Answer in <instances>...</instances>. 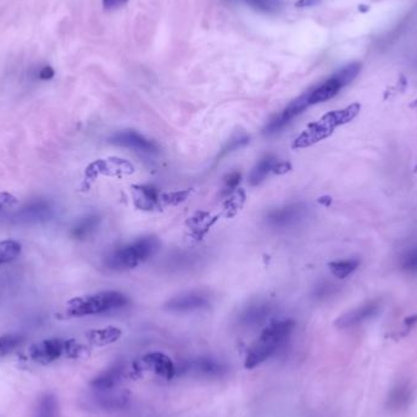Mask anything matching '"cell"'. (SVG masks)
<instances>
[{
    "instance_id": "6da1fadb",
    "label": "cell",
    "mask_w": 417,
    "mask_h": 417,
    "mask_svg": "<svg viewBox=\"0 0 417 417\" xmlns=\"http://www.w3.org/2000/svg\"><path fill=\"white\" fill-rule=\"evenodd\" d=\"M296 323L291 320L275 322L264 330L262 336L259 337L254 346L246 355L244 366L248 370H253L255 367L260 366L262 362L266 361L267 359L276 352L277 349L286 342L288 337L291 336L294 330Z\"/></svg>"
},
{
    "instance_id": "7a4b0ae2",
    "label": "cell",
    "mask_w": 417,
    "mask_h": 417,
    "mask_svg": "<svg viewBox=\"0 0 417 417\" xmlns=\"http://www.w3.org/2000/svg\"><path fill=\"white\" fill-rule=\"evenodd\" d=\"M128 299L120 291H101L93 296H85L67 303L66 312L71 317L99 315L126 307Z\"/></svg>"
},
{
    "instance_id": "3957f363",
    "label": "cell",
    "mask_w": 417,
    "mask_h": 417,
    "mask_svg": "<svg viewBox=\"0 0 417 417\" xmlns=\"http://www.w3.org/2000/svg\"><path fill=\"white\" fill-rule=\"evenodd\" d=\"M159 248V241L155 238L146 237L131 244L120 246L111 252L105 259L106 266L111 270L122 271L138 266L155 254Z\"/></svg>"
},
{
    "instance_id": "277c9868",
    "label": "cell",
    "mask_w": 417,
    "mask_h": 417,
    "mask_svg": "<svg viewBox=\"0 0 417 417\" xmlns=\"http://www.w3.org/2000/svg\"><path fill=\"white\" fill-rule=\"evenodd\" d=\"M361 70V65L359 62H352L344 66L343 69L332 75L328 80H325L320 86L314 88L312 91L307 92V101L309 105L323 103L330 101L333 96H337L344 87L348 86L350 82L355 80Z\"/></svg>"
},
{
    "instance_id": "5b68a950",
    "label": "cell",
    "mask_w": 417,
    "mask_h": 417,
    "mask_svg": "<svg viewBox=\"0 0 417 417\" xmlns=\"http://www.w3.org/2000/svg\"><path fill=\"white\" fill-rule=\"evenodd\" d=\"M80 347L74 341L61 338L44 339L30 348L31 359L40 365H49L62 357H76Z\"/></svg>"
},
{
    "instance_id": "8992f818",
    "label": "cell",
    "mask_w": 417,
    "mask_h": 417,
    "mask_svg": "<svg viewBox=\"0 0 417 417\" xmlns=\"http://www.w3.org/2000/svg\"><path fill=\"white\" fill-rule=\"evenodd\" d=\"M307 106L310 105H309V101H307V93H305L302 96H299L296 101H291V104L287 106L284 110L271 119L270 122L267 124L266 127L264 128V133L267 136H270V135H275L277 132L281 131L294 117L300 115L303 111L307 109Z\"/></svg>"
},
{
    "instance_id": "52a82bcc",
    "label": "cell",
    "mask_w": 417,
    "mask_h": 417,
    "mask_svg": "<svg viewBox=\"0 0 417 417\" xmlns=\"http://www.w3.org/2000/svg\"><path fill=\"white\" fill-rule=\"evenodd\" d=\"M381 307H382L381 300H378V299L370 300L339 317L336 321V326L344 330V328H350V327L361 325L367 320H371L372 317L376 316L381 310Z\"/></svg>"
},
{
    "instance_id": "ba28073f",
    "label": "cell",
    "mask_w": 417,
    "mask_h": 417,
    "mask_svg": "<svg viewBox=\"0 0 417 417\" xmlns=\"http://www.w3.org/2000/svg\"><path fill=\"white\" fill-rule=\"evenodd\" d=\"M110 143L141 153H146V154H155L159 151L154 142L149 141L148 138L142 136L136 131L117 132L111 137Z\"/></svg>"
},
{
    "instance_id": "9c48e42d",
    "label": "cell",
    "mask_w": 417,
    "mask_h": 417,
    "mask_svg": "<svg viewBox=\"0 0 417 417\" xmlns=\"http://www.w3.org/2000/svg\"><path fill=\"white\" fill-rule=\"evenodd\" d=\"M209 305V299L199 291H187L177 297L172 298L166 304V309L176 312H193L204 309Z\"/></svg>"
},
{
    "instance_id": "30bf717a",
    "label": "cell",
    "mask_w": 417,
    "mask_h": 417,
    "mask_svg": "<svg viewBox=\"0 0 417 417\" xmlns=\"http://www.w3.org/2000/svg\"><path fill=\"white\" fill-rule=\"evenodd\" d=\"M334 128H332L325 120H318L315 124H312L307 127V130L303 132L300 136L298 137L293 146L294 148H307L321 141L323 138L330 136Z\"/></svg>"
},
{
    "instance_id": "8fae6325",
    "label": "cell",
    "mask_w": 417,
    "mask_h": 417,
    "mask_svg": "<svg viewBox=\"0 0 417 417\" xmlns=\"http://www.w3.org/2000/svg\"><path fill=\"white\" fill-rule=\"evenodd\" d=\"M143 361L146 362V366L155 372L156 375L165 380H171L176 375L175 364L165 354L151 352L143 357Z\"/></svg>"
},
{
    "instance_id": "7c38bea8",
    "label": "cell",
    "mask_w": 417,
    "mask_h": 417,
    "mask_svg": "<svg viewBox=\"0 0 417 417\" xmlns=\"http://www.w3.org/2000/svg\"><path fill=\"white\" fill-rule=\"evenodd\" d=\"M303 212L304 210L299 205L286 206L270 212L267 216V221L275 227L291 226L299 219H302Z\"/></svg>"
},
{
    "instance_id": "4fadbf2b",
    "label": "cell",
    "mask_w": 417,
    "mask_h": 417,
    "mask_svg": "<svg viewBox=\"0 0 417 417\" xmlns=\"http://www.w3.org/2000/svg\"><path fill=\"white\" fill-rule=\"evenodd\" d=\"M51 215V206L49 201L38 199V201H31L28 205L22 207L17 217L19 220L26 222H38L40 220H46Z\"/></svg>"
},
{
    "instance_id": "5bb4252c",
    "label": "cell",
    "mask_w": 417,
    "mask_h": 417,
    "mask_svg": "<svg viewBox=\"0 0 417 417\" xmlns=\"http://www.w3.org/2000/svg\"><path fill=\"white\" fill-rule=\"evenodd\" d=\"M32 417H61L60 402L56 394H42L35 402Z\"/></svg>"
},
{
    "instance_id": "9a60e30c",
    "label": "cell",
    "mask_w": 417,
    "mask_h": 417,
    "mask_svg": "<svg viewBox=\"0 0 417 417\" xmlns=\"http://www.w3.org/2000/svg\"><path fill=\"white\" fill-rule=\"evenodd\" d=\"M412 399V391L409 383H398L388 394V407L392 410H402L407 407Z\"/></svg>"
},
{
    "instance_id": "2e32d148",
    "label": "cell",
    "mask_w": 417,
    "mask_h": 417,
    "mask_svg": "<svg viewBox=\"0 0 417 417\" xmlns=\"http://www.w3.org/2000/svg\"><path fill=\"white\" fill-rule=\"evenodd\" d=\"M120 366H112L106 371L101 372L99 376H96L91 382V387L96 391V393L106 392L115 389L116 384L120 382L121 378Z\"/></svg>"
},
{
    "instance_id": "e0dca14e",
    "label": "cell",
    "mask_w": 417,
    "mask_h": 417,
    "mask_svg": "<svg viewBox=\"0 0 417 417\" xmlns=\"http://www.w3.org/2000/svg\"><path fill=\"white\" fill-rule=\"evenodd\" d=\"M186 370L205 377H220L222 373L226 371V368L222 366L221 364L210 359H199L196 361L191 362Z\"/></svg>"
},
{
    "instance_id": "ac0fdd59",
    "label": "cell",
    "mask_w": 417,
    "mask_h": 417,
    "mask_svg": "<svg viewBox=\"0 0 417 417\" xmlns=\"http://www.w3.org/2000/svg\"><path fill=\"white\" fill-rule=\"evenodd\" d=\"M277 165V159L273 155H266L257 162L249 176V182L252 186L260 185L266 178L270 172L275 171Z\"/></svg>"
},
{
    "instance_id": "d6986e66",
    "label": "cell",
    "mask_w": 417,
    "mask_h": 417,
    "mask_svg": "<svg viewBox=\"0 0 417 417\" xmlns=\"http://www.w3.org/2000/svg\"><path fill=\"white\" fill-rule=\"evenodd\" d=\"M99 222H101V219L96 215H88V216L83 217L76 223L75 226L72 227L71 235L76 239H85L87 237L93 235V232L96 231L99 226Z\"/></svg>"
},
{
    "instance_id": "ffe728a7",
    "label": "cell",
    "mask_w": 417,
    "mask_h": 417,
    "mask_svg": "<svg viewBox=\"0 0 417 417\" xmlns=\"http://www.w3.org/2000/svg\"><path fill=\"white\" fill-rule=\"evenodd\" d=\"M270 312V307L267 304H255L248 307L241 315V321L246 325H257L262 323Z\"/></svg>"
},
{
    "instance_id": "44dd1931",
    "label": "cell",
    "mask_w": 417,
    "mask_h": 417,
    "mask_svg": "<svg viewBox=\"0 0 417 417\" xmlns=\"http://www.w3.org/2000/svg\"><path fill=\"white\" fill-rule=\"evenodd\" d=\"M359 260L357 259H346V260H338L330 264V270L334 276L338 278H347L350 276L352 272L359 267Z\"/></svg>"
},
{
    "instance_id": "7402d4cb",
    "label": "cell",
    "mask_w": 417,
    "mask_h": 417,
    "mask_svg": "<svg viewBox=\"0 0 417 417\" xmlns=\"http://www.w3.org/2000/svg\"><path fill=\"white\" fill-rule=\"evenodd\" d=\"M121 336V331L115 327H109L105 330H98L90 333V339L96 346H105L109 343L115 342Z\"/></svg>"
},
{
    "instance_id": "603a6c76",
    "label": "cell",
    "mask_w": 417,
    "mask_h": 417,
    "mask_svg": "<svg viewBox=\"0 0 417 417\" xmlns=\"http://www.w3.org/2000/svg\"><path fill=\"white\" fill-rule=\"evenodd\" d=\"M21 253V244L16 241H0V266L14 262Z\"/></svg>"
},
{
    "instance_id": "cb8c5ba5",
    "label": "cell",
    "mask_w": 417,
    "mask_h": 417,
    "mask_svg": "<svg viewBox=\"0 0 417 417\" xmlns=\"http://www.w3.org/2000/svg\"><path fill=\"white\" fill-rule=\"evenodd\" d=\"M22 337L19 334H4L0 337V360L20 347Z\"/></svg>"
},
{
    "instance_id": "d4e9b609",
    "label": "cell",
    "mask_w": 417,
    "mask_h": 417,
    "mask_svg": "<svg viewBox=\"0 0 417 417\" xmlns=\"http://www.w3.org/2000/svg\"><path fill=\"white\" fill-rule=\"evenodd\" d=\"M400 267L404 271L417 275V246L402 254L400 257Z\"/></svg>"
},
{
    "instance_id": "484cf974",
    "label": "cell",
    "mask_w": 417,
    "mask_h": 417,
    "mask_svg": "<svg viewBox=\"0 0 417 417\" xmlns=\"http://www.w3.org/2000/svg\"><path fill=\"white\" fill-rule=\"evenodd\" d=\"M15 196L8 193V192H1L0 193V212H4L6 209H9L11 206H14L16 204Z\"/></svg>"
},
{
    "instance_id": "4316f807",
    "label": "cell",
    "mask_w": 417,
    "mask_h": 417,
    "mask_svg": "<svg viewBox=\"0 0 417 417\" xmlns=\"http://www.w3.org/2000/svg\"><path fill=\"white\" fill-rule=\"evenodd\" d=\"M128 3V0H103V6L105 10H116L124 8Z\"/></svg>"
},
{
    "instance_id": "83f0119b",
    "label": "cell",
    "mask_w": 417,
    "mask_h": 417,
    "mask_svg": "<svg viewBox=\"0 0 417 417\" xmlns=\"http://www.w3.org/2000/svg\"><path fill=\"white\" fill-rule=\"evenodd\" d=\"M239 182H241V173L239 172H232L230 173L226 178V189L228 191H232V189H235L238 185H239Z\"/></svg>"
},
{
    "instance_id": "f1b7e54d",
    "label": "cell",
    "mask_w": 417,
    "mask_h": 417,
    "mask_svg": "<svg viewBox=\"0 0 417 417\" xmlns=\"http://www.w3.org/2000/svg\"><path fill=\"white\" fill-rule=\"evenodd\" d=\"M246 142H248V138H246V137H244V138H238V139H233V141L230 142V144L227 146L226 149H223L222 155H225V154L230 153V151H236L237 148H239V146H243V144H246Z\"/></svg>"
},
{
    "instance_id": "f546056e",
    "label": "cell",
    "mask_w": 417,
    "mask_h": 417,
    "mask_svg": "<svg viewBox=\"0 0 417 417\" xmlns=\"http://www.w3.org/2000/svg\"><path fill=\"white\" fill-rule=\"evenodd\" d=\"M38 77H40V80H51V78L54 77V70L51 69V66H44V67L40 71Z\"/></svg>"
},
{
    "instance_id": "4dcf8cb0",
    "label": "cell",
    "mask_w": 417,
    "mask_h": 417,
    "mask_svg": "<svg viewBox=\"0 0 417 417\" xmlns=\"http://www.w3.org/2000/svg\"><path fill=\"white\" fill-rule=\"evenodd\" d=\"M322 0H298L296 3L297 8H312L321 4Z\"/></svg>"
},
{
    "instance_id": "1f68e13d",
    "label": "cell",
    "mask_w": 417,
    "mask_h": 417,
    "mask_svg": "<svg viewBox=\"0 0 417 417\" xmlns=\"http://www.w3.org/2000/svg\"><path fill=\"white\" fill-rule=\"evenodd\" d=\"M417 322V315H414V316L407 317V320H405V326L412 327Z\"/></svg>"
},
{
    "instance_id": "d6a6232c",
    "label": "cell",
    "mask_w": 417,
    "mask_h": 417,
    "mask_svg": "<svg viewBox=\"0 0 417 417\" xmlns=\"http://www.w3.org/2000/svg\"><path fill=\"white\" fill-rule=\"evenodd\" d=\"M250 1H253V3H255V4H257V6H262V0H250Z\"/></svg>"
}]
</instances>
